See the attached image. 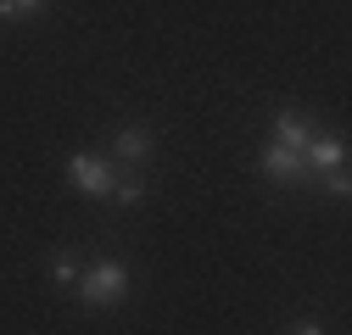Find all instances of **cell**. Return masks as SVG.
<instances>
[{"mask_svg":"<svg viewBox=\"0 0 352 335\" xmlns=\"http://www.w3.org/2000/svg\"><path fill=\"white\" fill-rule=\"evenodd\" d=\"M112 157H118L123 168H140V162L151 157V129H146V123H129V129H118Z\"/></svg>","mask_w":352,"mask_h":335,"instance_id":"8992f818","label":"cell"},{"mask_svg":"<svg viewBox=\"0 0 352 335\" xmlns=\"http://www.w3.org/2000/svg\"><path fill=\"white\" fill-rule=\"evenodd\" d=\"M319 135V123L307 117V112H296V106H285V112H274V146H285V151H296L302 157V146Z\"/></svg>","mask_w":352,"mask_h":335,"instance_id":"3957f363","label":"cell"},{"mask_svg":"<svg viewBox=\"0 0 352 335\" xmlns=\"http://www.w3.org/2000/svg\"><path fill=\"white\" fill-rule=\"evenodd\" d=\"M51 274H56V285H78V274H84V268H78V257H73V251H62V257L51 263Z\"/></svg>","mask_w":352,"mask_h":335,"instance_id":"ba28073f","label":"cell"},{"mask_svg":"<svg viewBox=\"0 0 352 335\" xmlns=\"http://www.w3.org/2000/svg\"><path fill=\"white\" fill-rule=\"evenodd\" d=\"M263 174H269L274 185H314V174H307V162L285 146H269L263 151Z\"/></svg>","mask_w":352,"mask_h":335,"instance_id":"5b68a950","label":"cell"},{"mask_svg":"<svg viewBox=\"0 0 352 335\" xmlns=\"http://www.w3.org/2000/svg\"><path fill=\"white\" fill-rule=\"evenodd\" d=\"M302 162H307V174H314V185H319V174L346 168V146H341L336 135H314V140L302 146Z\"/></svg>","mask_w":352,"mask_h":335,"instance_id":"277c9868","label":"cell"},{"mask_svg":"<svg viewBox=\"0 0 352 335\" xmlns=\"http://www.w3.org/2000/svg\"><path fill=\"white\" fill-rule=\"evenodd\" d=\"M39 6H45V0H0V17H6V23H17V17H34Z\"/></svg>","mask_w":352,"mask_h":335,"instance_id":"9c48e42d","label":"cell"},{"mask_svg":"<svg viewBox=\"0 0 352 335\" xmlns=\"http://www.w3.org/2000/svg\"><path fill=\"white\" fill-rule=\"evenodd\" d=\"M112 174H118V168L101 162V157H90V151H73V157H67V179H73V190H84V196H107V190H112Z\"/></svg>","mask_w":352,"mask_h":335,"instance_id":"7a4b0ae2","label":"cell"},{"mask_svg":"<svg viewBox=\"0 0 352 335\" xmlns=\"http://www.w3.org/2000/svg\"><path fill=\"white\" fill-rule=\"evenodd\" d=\"M285 335H324V330H319L314 319H307V324H296V330H285Z\"/></svg>","mask_w":352,"mask_h":335,"instance_id":"8fae6325","label":"cell"},{"mask_svg":"<svg viewBox=\"0 0 352 335\" xmlns=\"http://www.w3.org/2000/svg\"><path fill=\"white\" fill-rule=\"evenodd\" d=\"M330 179V196H346L352 190V179H346V168H336V174H324Z\"/></svg>","mask_w":352,"mask_h":335,"instance_id":"30bf717a","label":"cell"},{"mask_svg":"<svg viewBox=\"0 0 352 335\" xmlns=\"http://www.w3.org/2000/svg\"><path fill=\"white\" fill-rule=\"evenodd\" d=\"M78 297H84V308H118L129 297V268L118 257H101L96 268L78 274Z\"/></svg>","mask_w":352,"mask_h":335,"instance_id":"6da1fadb","label":"cell"},{"mask_svg":"<svg viewBox=\"0 0 352 335\" xmlns=\"http://www.w3.org/2000/svg\"><path fill=\"white\" fill-rule=\"evenodd\" d=\"M107 201H118V207H140V201H146V179H140V174H129V168H118Z\"/></svg>","mask_w":352,"mask_h":335,"instance_id":"52a82bcc","label":"cell"}]
</instances>
